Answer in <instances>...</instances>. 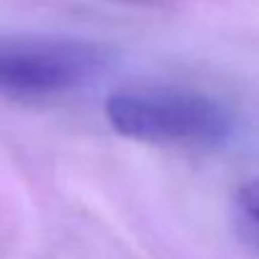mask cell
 <instances>
[{"mask_svg": "<svg viewBox=\"0 0 259 259\" xmlns=\"http://www.w3.org/2000/svg\"><path fill=\"white\" fill-rule=\"evenodd\" d=\"M239 206H242V214L247 217V222L254 227V232L259 234V181L247 184L239 191Z\"/></svg>", "mask_w": 259, "mask_h": 259, "instance_id": "cell-3", "label": "cell"}, {"mask_svg": "<svg viewBox=\"0 0 259 259\" xmlns=\"http://www.w3.org/2000/svg\"><path fill=\"white\" fill-rule=\"evenodd\" d=\"M106 68V51L76 38L0 40V93L51 96L93 81Z\"/></svg>", "mask_w": 259, "mask_h": 259, "instance_id": "cell-2", "label": "cell"}, {"mask_svg": "<svg viewBox=\"0 0 259 259\" xmlns=\"http://www.w3.org/2000/svg\"><path fill=\"white\" fill-rule=\"evenodd\" d=\"M106 118L116 134L156 146L214 149L234 131V121L219 101L174 86L116 91L106 101Z\"/></svg>", "mask_w": 259, "mask_h": 259, "instance_id": "cell-1", "label": "cell"}]
</instances>
